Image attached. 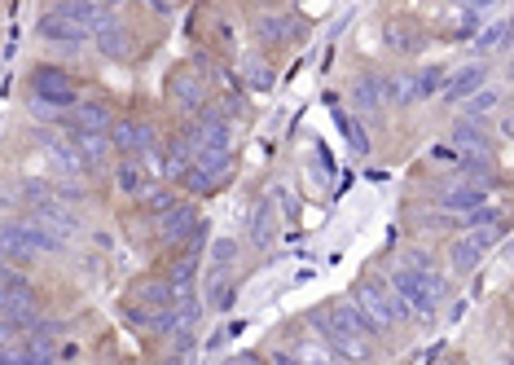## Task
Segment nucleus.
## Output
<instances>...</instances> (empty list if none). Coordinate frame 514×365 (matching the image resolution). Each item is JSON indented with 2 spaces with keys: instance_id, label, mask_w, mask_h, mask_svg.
Here are the masks:
<instances>
[{
  "instance_id": "f257e3e1",
  "label": "nucleus",
  "mask_w": 514,
  "mask_h": 365,
  "mask_svg": "<svg viewBox=\"0 0 514 365\" xmlns=\"http://www.w3.org/2000/svg\"><path fill=\"white\" fill-rule=\"evenodd\" d=\"M387 282H391V291H396V304H400V313H405V322H431L440 300L449 295L444 269L440 273H418V269L396 264V269L387 273Z\"/></svg>"
},
{
  "instance_id": "f03ea898",
  "label": "nucleus",
  "mask_w": 514,
  "mask_h": 365,
  "mask_svg": "<svg viewBox=\"0 0 514 365\" xmlns=\"http://www.w3.org/2000/svg\"><path fill=\"white\" fill-rule=\"evenodd\" d=\"M352 300L356 308L365 313V322L374 326V335L378 339H387L396 326H405V313H400V304H396V291H391V282L383 278H365V282H356L352 286Z\"/></svg>"
},
{
  "instance_id": "7ed1b4c3",
  "label": "nucleus",
  "mask_w": 514,
  "mask_h": 365,
  "mask_svg": "<svg viewBox=\"0 0 514 365\" xmlns=\"http://www.w3.org/2000/svg\"><path fill=\"white\" fill-rule=\"evenodd\" d=\"M0 300H5V344H14L18 330H31L36 322V286L22 269L5 264V286H0Z\"/></svg>"
},
{
  "instance_id": "20e7f679",
  "label": "nucleus",
  "mask_w": 514,
  "mask_h": 365,
  "mask_svg": "<svg viewBox=\"0 0 514 365\" xmlns=\"http://www.w3.org/2000/svg\"><path fill=\"white\" fill-rule=\"evenodd\" d=\"M308 326L317 330L321 339H326V344L339 352V357H348L352 365H361V361H370L374 357V344L365 335H356V330H348L339 322V317L330 313V308H317V313H308Z\"/></svg>"
},
{
  "instance_id": "39448f33",
  "label": "nucleus",
  "mask_w": 514,
  "mask_h": 365,
  "mask_svg": "<svg viewBox=\"0 0 514 365\" xmlns=\"http://www.w3.org/2000/svg\"><path fill=\"white\" fill-rule=\"evenodd\" d=\"M27 93L36 97V102H49V106L66 110V115H71V110L80 106V97H75V80L66 75V66H53V62L31 66V75H27Z\"/></svg>"
},
{
  "instance_id": "423d86ee",
  "label": "nucleus",
  "mask_w": 514,
  "mask_h": 365,
  "mask_svg": "<svg viewBox=\"0 0 514 365\" xmlns=\"http://www.w3.org/2000/svg\"><path fill=\"white\" fill-rule=\"evenodd\" d=\"M167 102L181 110L185 119L203 115V110L211 106V102H207V80H203L198 71H189V66H176V71L167 75Z\"/></svg>"
},
{
  "instance_id": "0eeeda50",
  "label": "nucleus",
  "mask_w": 514,
  "mask_h": 365,
  "mask_svg": "<svg viewBox=\"0 0 514 365\" xmlns=\"http://www.w3.org/2000/svg\"><path fill=\"white\" fill-rule=\"evenodd\" d=\"M497 238H501V225H497V229H471V234L453 238V242H449V269H453V278H466V273H475L479 260L493 251Z\"/></svg>"
},
{
  "instance_id": "6e6552de",
  "label": "nucleus",
  "mask_w": 514,
  "mask_h": 365,
  "mask_svg": "<svg viewBox=\"0 0 514 365\" xmlns=\"http://www.w3.org/2000/svg\"><path fill=\"white\" fill-rule=\"evenodd\" d=\"M115 110H110L106 102H97V97H84L80 106L71 110V115H66V132H71V137H110V132H115Z\"/></svg>"
},
{
  "instance_id": "1a4fd4ad",
  "label": "nucleus",
  "mask_w": 514,
  "mask_h": 365,
  "mask_svg": "<svg viewBox=\"0 0 514 365\" xmlns=\"http://www.w3.org/2000/svg\"><path fill=\"white\" fill-rule=\"evenodd\" d=\"M110 146H115V154L119 159H150L154 154V124L150 119H119L115 124V132H110Z\"/></svg>"
},
{
  "instance_id": "9d476101",
  "label": "nucleus",
  "mask_w": 514,
  "mask_h": 365,
  "mask_svg": "<svg viewBox=\"0 0 514 365\" xmlns=\"http://www.w3.org/2000/svg\"><path fill=\"white\" fill-rule=\"evenodd\" d=\"M348 102L361 110V115H383L391 106V75L383 71H361L348 84Z\"/></svg>"
},
{
  "instance_id": "9b49d317",
  "label": "nucleus",
  "mask_w": 514,
  "mask_h": 365,
  "mask_svg": "<svg viewBox=\"0 0 514 365\" xmlns=\"http://www.w3.org/2000/svg\"><path fill=\"white\" fill-rule=\"evenodd\" d=\"M488 71H493V62H484V58L457 66V71L449 75V84H444L440 102H444V106H462V102H471L479 88H488Z\"/></svg>"
},
{
  "instance_id": "f8f14e48",
  "label": "nucleus",
  "mask_w": 514,
  "mask_h": 365,
  "mask_svg": "<svg viewBox=\"0 0 514 365\" xmlns=\"http://www.w3.org/2000/svg\"><path fill=\"white\" fill-rule=\"evenodd\" d=\"M27 220L36 229H44L53 242H62V247H71V238L84 229V220L75 207H66V203H53V207H40V212H27Z\"/></svg>"
},
{
  "instance_id": "ddd939ff",
  "label": "nucleus",
  "mask_w": 514,
  "mask_h": 365,
  "mask_svg": "<svg viewBox=\"0 0 514 365\" xmlns=\"http://www.w3.org/2000/svg\"><path fill=\"white\" fill-rule=\"evenodd\" d=\"M154 225H159V238L167 242V247H189V238L198 234L203 216H198L194 203H176V207H167V212L154 220Z\"/></svg>"
},
{
  "instance_id": "4468645a",
  "label": "nucleus",
  "mask_w": 514,
  "mask_h": 365,
  "mask_svg": "<svg viewBox=\"0 0 514 365\" xmlns=\"http://www.w3.org/2000/svg\"><path fill=\"white\" fill-rule=\"evenodd\" d=\"M36 256H40V251H36V238H31L27 220L9 216L5 220V264H9V269H31Z\"/></svg>"
},
{
  "instance_id": "2eb2a0df",
  "label": "nucleus",
  "mask_w": 514,
  "mask_h": 365,
  "mask_svg": "<svg viewBox=\"0 0 514 365\" xmlns=\"http://www.w3.org/2000/svg\"><path fill=\"white\" fill-rule=\"evenodd\" d=\"M36 36L44 40V44H53V49H62V44H84V31L75 27L66 14H58V9H44V14L36 18Z\"/></svg>"
},
{
  "instance_id": "dca6fc26",
  "label": "nucleus",
  "mask_w": 514,
  "mask_h": 365,
  "mask_svg": "<svg viewBox=\"0 0 514 365\" xmlns=\"http://www.w3.org/2000/svg\"><path fill=\"white\" fill-rule=\"evenodd\" d=\"M449 141H453V150H466V154H493V132H488V124H479V119H453Z\"/></svg>"
},
{
  "instance_id": "f3484780",
  "label": "nucleus",
  "mask_w": 514,
  "mask_h": 365,
  "mask_svg": "<svg viewBox=\"0 0 514 365\" xmlns=\"http://www.w3.org/2000/svg\"><path fill=\"white\" fill-rule=\"evenodd\" d=\"M194 163H198V154L189 150V141L181 137V132H172V137L163 141V176L167 181H185Z\"/></svg>"
},
{
  "instance_id": "a211bd4d",
  "label": "nucleus",
  "mask_w": 514,
  "mask_h": 365,
  "mask_svg": "<svg viewBox=\"0 0 514 365\" xmlns=\"http://www.w3.org/2000/svg\"><path fill=\"white\" fill-rule=\"evenodd\" d=\"M510 44H514V18L506 14V18H493V22H484V27H479V36H475V53L488 62L493 53L510 49Z\"/></svg>"
},
{
  "instance_id": "6ab92c4d",
  "label": "nucleus",
  "mask_w": 514,
  "mask_h": 365,
  "mask_svg": "<svg viewBox=\"0 0 514 365\" xmlns=\"http://www.w3.org/2000/svg\"><path fill=\"white\" fill-rule=\"evenodd\" d=\"M115 190L124 194V198H137V203L154 190V185H150V172H145L141 159H119V168H115Z\"/></svg>"
},
{
  "instance_id": "aec40b11",
  "label": "nucleus",
  "mask_w": 514,
  "mask_h": 365,
  "mask_svg": "<svg viewBox=\"0 0 514 365\" xmlns=\"http://www.w3.org/2000/svg\"><path fill=\"white\" fill-rule=\"evenodd\" d=\"M40 146H44V154H49V159L62 168L66 181H75V176H84V172H88V168H84V154H80V146H75V137H71V141L49 137V141H40Z\"/></svg>"
},
{
  "instance_id": "412c9836",
  "label": "nucleus",
  "mask_w": 514,
  "mask_h": 365,
  "mask_svg": "<svg viewBox=\"0 0 514 365\" xmlns=\"http://www.w3.org/2000/svg\"><path fill=\"white\" fill-rule=\"evenodd\" d=\"M137 304H145L150 313H163V308H176L181 304V295H176V286L167 278H145L137 286Z\"/></svg>"
},
{
  "instance_id": "4be33fe9",
  "label": "nucleus",
  "mask_w": 514,
  "mask_h": 365,
  "mask_svg": "<svg viewBox=\"0 0 514 365\" xmlns=\"http://www.w3.org/2000/svg\"><path fill=\"white\" fill-rule=\"evenodd\" d=\"M93 44H97V53L110 58V62H128L132 58V31L124 27V22H115V27H106L102 36H93Z\"/></svg>"
},
{
  "instance_id": "5701e85b",
  "label": "nucleus",
  "mask_w": 514,
  "mask_h": 365,
  "mask_svg": "<svg viewBox=\"0 0 514 365\" xmlns=\"http://www.w3.org/2000/svg\"><path fill=\"white\" fill-rule=\"evenodd\" d=\"M330 115H334V124H339V132H343V141H348V150L365 159V154H370V132L361 128V119L348 115V110H343L339 102H330Z\"/></svg>"
},
{
  "instance_id": "b1692460",
  "label": "nucleus",
  "mask_w": 514,
  "mask_h": 365,
  "mask_svg": "<svg viewBox=\"0 0 514 365\" xmlns=\"http://www.w3.org/2000/svg\"><path fill=\"white\" fill-rule=\"evenodd\" d=\"M290 352H295V357L304 361V365H352L348 357H339V352H334V348H330V344H326V339H321V335H308V339H299V344L290 348Z\"/></svg>"
},
{
  "instance_id": "393cba45",
  "label": "nucleus",
  "mask_w": 514,
  "mask_h": 365,
  "mask_svg": "<svg viewBox=\"0 0 514 365\" xmlns=\"http://www.w3.org/2000/svg\"><path fill=\"white\" fill-rule=\"evenodd\" d=\"M383 44H387L391 53H400V58H413V53L427 49V36H422L418 27H387Z\"/></svg>"
},
{
  "instance_id": "a878e982",
  "label": "nucleus",
  "mask_w": 514,
  "mask_h": 365,
  "mask_svg": "<svg viewBox=\"0 0 514 365\" xmlns=\"http://www.w3.org/2000/svg\"><path fill=\"white\" fill-rule=\"evenodd\" d=\"M497 106H501V88L488 84V88H479L471 102L462 106V119H479V124H488V115H493Z\"/></svg>"
},
{
  "instance_id": "bb28decb",
  "label": "nucleus",
  "mask_w": 514,
  "mask_h": 365,
  "mask_svg": "<svg viewBox=\"0 0 514 365\" xmlns=\"http://www.w3.org/2000/svg\"><path fill=\"white\" fill-rule=\"evenodd\" d=\"M203 176H211V181H229V172H233V150H207V154H198V163H194Z\"/></svg>"
},
{
  "instance_id": "cd10ccee",
  "label": "nucleus",
  "mask_w": 514,
  "mask_h": 365,
  "mask_svg": "<svg viewBox=\"0 0 514 365\" xmlns=\"http://www.w3.org/2000/svg\"><path fill=\"white\" fill-rule=\"evenodd\" d=\"M422 97H418V75L413 71H396L391 75V106L396 110H405V106H418Z\"/></svg>"
},
{
  "instance_id": "c85d7f7f",
  "label": "nucleus",
  "mask_w": 514,
  "mask_h": 365,
  "mask_svg": "<svg viewBox=\"0 0 514 365\" xmlns=\"http://www.w3.org/2000/svg\"><path fill=\"white\" fill-rule=\"evenodd\" d=\"M233 291H238V286H233L229 273H211V278H207V291H203V300H207V308L225 313V308L233 304Z\"/></svg>"
},
{
  "instance_id": "c756f323",
  "label": "nucleus",
  "mask_w": 514,
  "mask_h": 365,
  "mask_svg": "<svg viewBox=\"0 0 514 365\" xmlns=\"http://www.w3.org/2000/svg\"><path fill=\"white\" fill-rule=\"evenodd\" d=\"M273 220H277V212H273V203H260L255 207V216H251V229H247V238H251V247H268L273 242Z\"/></svg>"
},
{
  "instance_id": "7c9ffc66",
  "label": "nucleus",
  "mask_w": 514,
  "mask_h": 365,
  "mask_svg": "<svg viewBox=\"0 0 514 365\" xmlns=\"http://www.w3.org/2000/svg\"><path fill=\"white\" fill-rule=\"evenodd\" d=\"M75 146H80L84 154V168L88 172H97V168H106V159H110V137H75Z\"/></svg>"
},
{
  "instance_id": "2f4dec72",
  "label": "nucleus",
  "mask_w": 514,
  "mask_h": 365,
  "mask_svg": "<svg viewBox=\"0 0 514 365\" xmlns=\"http://www.w3.org/2000/svg\"><path fill=\"white\" fill-rule=\"evenodd\" d=\"M255 31H260L264 44H286L290 31H295V22H290L286 14H264L260 22H255Z\"/></svg>"
},
{
  "instance_id": "473e14b6",
  "label": "nucleus",
  "mask_w": 514,
  "mask_h": 365,
  "mask_svg": "<svg viewBox=\"0 0 514 365\" xmlns=\"http://www.w3.org/2000/svg\"><path fill=\"white\" fill-rule=\"evenodd\" d=\"M242 80H247L251 88H260V93H268V88L277 84V75H273V66H268L264 58H242Z\"/></svg>"
},
{
  "instance_id": "72a5a7b5",
  "label": "nucleus",
  "mask_w": 514,
  "mask_h": 365,
  "mask_svg": "<svg viewBox=\"0 0 514 365\" xmlns=\"http://www.w3.org/2000/svg\"><path fill=\"white\" fill-rule=\"evenodd\" d=\"M233 260H238V242H233V238H216V242H211V269L229 273Z\"/></svg>"
},
{
  "instance_id": "f704fd0d",
  "label": "nucleus",
  "mask_w": 514,
  "mask_h": 365,
  "mask_svg": "<svg viewBox=\"0 0 514 365\" xmlns=\"http://www.w3.org/2000/svg\"><path fill=\"white\" fill-rule=\"evenodd\" d=\"M124 322L132 326V330H145V335H154V313L145 304H128L124 308Z\"/></svg>"
},
{
  "instance_id": "c9c22d12",
  "label": "nucleus",
  "mask_w": 514,
  "mask_h": 365,
  "mask_svg": "<svg viewBox=\"0 0 514 365\" xmlns=\"http://www.w3.org/2000/svg\"><path fill=\"white\" fill-rule=\"evenodd\" d=\"M405 269H418V273H440V260L431 256V251H422V247H413L409 256H405Z\"/></svg>"
},
{
  "instance_id": "e433bc0d",
  "label": "nucleus",
  "mask_w": 514,
  "mask_h": 365,
  "mask_svg": "<svg viewBox=\"0 0 514 365\" xmlns=\"http://www.w3.org/2000/svg\"><path fill=\"white\" fill-rule=\"evenodd\" d=\"M181 185H185L189 194H211V190H216V181H211V176H203L198 168H189V176H185Z\"/></svg>"
},
{
  "instance_id": "4c0bfd02",
  "label": "nucleus",
  "mask_w": 514,
  "mask_h": 365,
  "mask_svg": "<svg viewBox=\"0 0 514 365\" xmlns=\"http://www.w3.org/2000/svg\"><path fill=\"white\" fill-rule=\"evenodd\" d=\"M264 361H268V365H304L290 348H268V352H264Z\"/></svg>"
},
{
  "instance_id": "58836bf2",
  "label": "nucleus",
  "mask_w": 514,
  "mask_h": 365,
  "mask_svg": "<svg viewBox=\"0 0 514 365\" xmlns=\"http://www.w3.org/2000/svg\"><path fill=\"white\" fill-rule=\"evenodd\" d=\"M501 137H510V141H514V115L501 119Z\"/></svg>"
},
{
  "instance_id": "ea45409f",
  "label": "nucleus",
  "mask_w": 514,
  "mask_h": 365,
  "mask_svg": "<svg viewBox=\"0 0 514 365\" xmlns=\"http://www.w3.org/2000/svg\"><path fill=\"white\" fill-rule=\"evenodd\" d=\"M163 365H189V357H185V352H172V357H167Z\"/></svg>"
},
{
  "instance_id": "a19ab883",
  "label": "nucleus",
  "mask_w": 514,
  "mask_h": 365,
  "mask_svg": "<svg viewBox=\"0 0 514 365\" xmlns=\"http://www.w3.org/2000/svg\"><path fill=\"white\" fill-rule=\"evenodd\" d=\"M506 80H514V62H510V66H506Z\"/></svg>"
},
{
  "instance_id": "79ce46f5",
  "label": "nucleus",
  "mask_w": 514,
  "mask_h": 365,
  "mask_svg": "<svg viewBox=\"0 0 514 365\" xmlns=\"http://www.w3.org/2000/svg\"><path fill=\"white\" fill-rule=\"evenodd\" d=\"M506 365H514V352H510V357H506Z\"/></svg>"
}]
</instances>
